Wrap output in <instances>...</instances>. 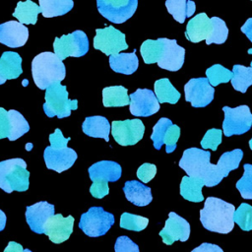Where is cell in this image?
<instances>
[{
  "mask_svg": "<svg viewBox=\"0 0 252 252\" xmlns=\"http://www.w3.org/2000/svg\"><path fill=\"white\" fill-rule=\"evenodd\" d=\"M159 235L162 238L163 243L166 245H171L176 240L184 242L189 238L190 224L185 219L181 218L176 213L170 212Z\"/></svg>",
  "mask_w": 252,
  "mask_h": 252,
  "instance_id": "cell-17",
  "label": "cell"
},
{
  "mask_svg": "<svg viewBox=\"0 0 252 252\" xmlns=\"http://www.w3.org/2000/svg\"><path fill=\"white\" fill-rule=\"evenodd\" d=\"M102 102L105 107H120L130 104L127 89L122 86L104 88L102 90Z\"/></svg>",
  "mask_w": 252,
  "mask_h": 252,
  "instance_id": "cell-26",
  "label": "cell"
},
{
  "mask_svg": "<svg viewBox=\"0 0 252 252\" xmlns=\"http://www.w3.org/2000/svg\"><path fill=\"white\" fill-rule=\"evenodd\" d=\"M69 141H70V138H64V136L59 128H56L55 132L49 135L50 147H52L54 149H61V148L67 147V144Z\"/></svg>",
  "mask_w": 252,
  "mask_h": 252,
  "instance_id": "cell-45",
  "label": "cell"
},
{
  "mask_svg": "<svg viewBox=\"0 0 252 252\" xmlns=\"http://www.w3.org/2000/svg\"><path fill=\"white\" fill-rule=\"evenodd\" d=\"M165 7L178 23H184L187 17L193 16L196 5L191 0H166Z\"/></svg>",
  "mask_w": 252,
  "mask_h": 252,
  "instance_id": "cell-28",
  "label": "cell"
},
{
  "mask_svg": "<svg viewBox=\"0 0 252 252\" xmlns=\"http://www.w3.org/2000/svg\"><path fill=\"white\" fill-rule=\"evenodd\" d=\"M74 217L68 216L64 218L61 214L53 215L49 218L43 227V233L46 234L49 240L59 244L67 240L73 232Z\"/></svg>",
  "mask_w": 252,
  "mask_h": 252,
  "instance_id": "cell-18",
  "label": "cell"
},
{
  "mask_svg": "<svg viewBox=\"0 0 252 252\" xmlns=\"http://www.w3.org/2000/svg\"><path fill=\"white\" fill-rule=\"evenodd\" d=\"M157 173V166L153 163H143L137 170V177L144 183L151 181Z\"/></svg>",
  "mask_w": 252,
  "mask_h": 252,
  "instance_id": "cell-44",
  "label": "cell"
},
{
  "mask_svg": "<svg viewBox=\"0 0 252 252\" xmlns=\"http://www.w3.org/2000/svg\"><path fill=\"white\" fill-rule=\"evenodd\" d=\"M28 38L29 30L22 23L9 21L0 25V42L8 47H21Z\"/></svg>",
  "mask_w": 252,
  "mask_h": 252,
  "instance_id": "cell-21",
  "label": "cell"
},
{
  "mask_svg": "<svg viewBox=\"0 0 252 252\" xmlns=\"http://www.w3.org/2000/svg\"><path fill=\"white\" fill-rule=\"evenodd\" d=\"M39 13H41L40 7L32 0H27L25 2L19 1L17 3L13 16L22 24L34 25L37 21V15Z\"/></svg>",
  "mask_w": 252,
  "mask_h": 252,
  "instance_id": "cell-29",
  "label": "cell"
},
{
  "mask_svg": "<svg viewBox=\"0 0 252 252\" xmlns=\"http://www.w3.org/2000/svg\"><path fill=\"white\" fill-rule=\"evenodd\" d=\"M4 252H32L29 249H24L23 246L15 241H10L5 248Z\"/></svg>",
  "mask_w": 252,
  "mask_h": 252,
  "instance_id": "cell-47",
  "label": "cell"
},
{
  "mask_svg": "<svg viewBox=\"0 0 252 252\" xmlns=\"http://www.w3.org/2000/svg\"><path fill=\"white\" fill-rule=\"evenodd\" d=\"M110 68L116 73L125 75L133 74L139 66V59L136 50L131 53H118L109 56Z\"/></svg>",
  "mask_w": 252,
  "mask_h": 252,
  "instance_id": "cell-25",
  "label": "cell"
},
{
  "mask_svg": "<svg viewBox=\"0 0 252 252\" xmlns=\"http://www.w3.org/2000/svg\"><path fill=\"white\" fill-rule=\"evenodd\" d=\"M13 127V113L11 110H6L0 107V139L10 138Z\"/></svg>",
  "mask_w": 252,
  "mask_h": 252,
  "instance_id": "cell-41",
  "label": "cell"
},
{
  "mask_svg": "<svg viewBox=\"0 0 252 252\" xmlns=\"http://www.w3.org/2000/svg\"><path fill=\"white\" fill-rule=\"evenodd\" d=\"M179 136L180 128L175 124H171L167 128L163 138V144H165V152L167 154L172 153L176 149V143L178 141Z\"/></svg>",
  "mask_w": 252,
  "mask_h": 252,
  "instance_id": "cell-42",
  "label": "cell"
},
{
  "mask_svg": "<svg viewBox=\"0 0 252 252\" xmlns=\"http://www.w3.org/2000/svg\"><path fill=\"white\" fill-rule=\"evenodd\" d=\"M172 124L171 120L165 117H161L154 126L151 139L153 140L154 147L156 150H160L163 145V138L167 128Z\"/></svg>",
  "mask_w": 252,
  "mask_h": 252,
  "instance_id": "cell-38",
  "label": "cell"
},
{
  "mask_svg": "<svg viewBox=\"0 0 252 252\" xmlns=\"http://www.w3.org/2000/svg\"><path fill=\"white\" fill-rule=\"evenodd\" d=\"M249 147H250V149L252 150V139L249 141Z\"/></svg>",
  "mask_w": 252,
  "mask_h": 252,
  "instance_id": "cell-51",
  "label": "cell"
},
{
  "mask_svg": "<svg viewBox=\"0 0 252 252\" xmlns=\"http://www.w3.org/2000/svg\"><path fill=\"white\" fill-rule=\"evenodd\" d=\"M115 219L111 213L105 212L101 207H91L81 216L79 227L91 237L104 235L114 224Z\"/></svg>",
  "mask_w": 252,
  "mask_h": 252,
  "instance_id": "cell-9",
  "label": "cell"
},
{
  "mask_svg": "<svg viewBox=\"0 0 252 252\" xmlns=\"http://www.w3.org/2000/svg\"><path fill=\"white\" fill-rule=\"evenodd\" d=\"M241 32L248 37V39L252 42V18H249L245 24L241 27Z\"/></svg>",
  "mask_w": 252,
  "mask_h": 252,
  "instance_id": "cell-48",
  "label": "cell"
},
{
  "mask_svg": "<svg viewBox=\"0 0 252 252\" xmlns=\"http://www.w3.org/2000/svg\"><path fill=\"white\" fill-rule=\"evenodd\" d=\"M221 135H222V132L220 129H217V128L209 129L201 141L202 148L216 151L218 149V146L221 143Z\"/></svg>",
  "mask_w": 252,
  "mask_h": 252,
  "instance_id": "cell-40",
  "label": "cell"
},
{
  "mask_svg": "<svg viewBox=\"0 0 252 252\" xmlns=\"http://www.w3.org/2000/svg\"><path fill=\"white\" fill-rule=\"evenodd\" d=\"M43 158L48 169H52L60 173L69 169L76 161L78 156L71 148L65 147L61 149H54L49 146L45 148Z\"/></svg>",
  "mask_w": 252,
  "mask_h": 252,
  "instance_id": "cell-19",
  "label": "cell"
},
{
  "mask_svg": "<svg viewBox=\"0 0 252 252\" xmlns=\"http://www.w3.org/2000/svg\"><path fill=\"white\" fill-rule=\"evenodd\" d=\"M211 153L198 148H190L183 152L179 160V166L184 169L188 176L200 178L205 186L213 187L221 180L217 164L210 162Z\"/></svg>",
  "mask_w": 252,
  "mask_h": 252,
  "instance_id": "cell-2",
  "label": "cell"
},
{
  "mask_svg": "<svg viewBox=\"0 0 252 252\" xmlns=\"http://www.w3.org/2000/svg\"><path fill=\"white\" fill-rule=\"evenodd\" d=\"M44 97L45 102L43 104V110L48 117H68L71 115V110L78 108V100H70L68 98L67 89L65 86H62L60 82L49 86L46 89Z\"/></svg>",
  "mask_w": 252,
  "mask_h": 252,
  "instance_id": "cell-8",
  "label": "cell"
},
{
  "mask_svg": "<svg viewBox=\"0 0 252 252\" xmlns=\"http://www.w3.org/2000/svg\"><path fill=\"white\" fill-rule=\"evenodd\" d=\"M242 157H243V152L240 149H235L230 152H225L220 156L217 163V166H218L220 175L221 176L222 179L226 177L231 170L236 169L239 166Z\"/></svg>",
  "mask_w": 252,
  "mask_h": 252,
  "instance_id": "cell-32",
  "label": "cell"
},
{
  "mask_svg": "<svg viewBox=\"0 0 252 252\" xmlns=\"http://www.w3.org/2000/svg\"><path fill=\"white\" fill-rule=\"evenodd\" d=\"M33 81L40 90H46L54 83L65 78V66L62 60L52 52H41L32 62Z\"/></svg>",
  "mask_w": 252,
  "mask_h": 252,
  "instance_id": "cell-5",
  "label": "cell"
},
{
  "mask_svg": "<svg viewBox=\"0 0 252 252\" xmlns=\"http://www.w3.org/2000/svg\"><path fill=\"white\" fill-rule=\"evenodd\" d=\"M155 94L159 103L168 102L175 104L180 98L179 92L171 85L167 78H162L155 82Z\"/></svg>",
  "mask_w": 252,
  "mask_h": 252,
  "instance_id": "cell-30",
  "label": "cell"
},
{
  "mask_svg": "<svg viewBox=\"0 0 252 252\" xmlns=\"http://www.w3.org/2000/svg\"><path fill=\"white\" fill-rule=\"evenodd\" d=\"M114 249L115 252H140L139 246L125 235L119 236L116 239Z\"/></svg>",
  "mask_w": 252,
  "mask_h": 252,
  "instance_id": "cell-43",
  "label": "cell"
},
{
  "mask_svg": "<svg viewBox=\"0 0 252 252\" xmlns=\"http://www.w3.org/2000/svg\"><path fill=\"white\" fill-rule=\"evenodd\" d=\"M222 110L224 112L222 130L226 137L241 135L251 128L252 113L247 105H240L235 108L223 106Z\"/></svg>",
  "mask_w": 252,
  "mask_h": 252,
  "instance_id": "cell-11",
  "label": "cell"
},
{
  "mask_svg": "<svg viewBox=\"0 0 252 252\" xmlns=\"http://www.w3.org/2000/svg\"><path fill=\"white\" fill-rule=\"evenodd\" d=\"M93 184L90 193L93 197L101 199L109 193L108 182L117 181L121 177V166L112 160H101L94 163L88 169Z\"/></svg>",
  "mask_w": 252,
  "mask_h": 252,
  "instance_id": "cell-7",
  "label": "cell"
},
{
  "mask_svg": "<svg viewBox=\"0 0 252 252\" xmlns=\"http://www.w3.org/2000/svg\"><path fill=\"white\" fill-rule=\"evenodd\" d=\"M233 77L230 80L232 87L241 93H245L252 85V67L234 65L232 68Z\"/></svg>",
  "mask_w": 252,
  "mask_h": 252,
  "instance_id": "cell-33",
  "label": "cell"
},
{
  "mask_svg": "<svg viewBox=\"0 0 252 252\" xmlns=\"http://www.w3.org/2000/svg\"><path fill=\"white\" fill-rule=\"evenodd\" d=\"M148 223L149 220L147 218L126 212L123 213L120 217V227L128 230L141 231L147 227Z\"/></svg>",
  "mask_w": 252,
  "mask_h": 252,
  "instance_id": "cell-36",
  "label": "cell"
},
{
  "mask_svg": "<svg viewBox=\"0 0 252 252\" xmlns=\"http://www.w3.org/2000/svg\"><path fill=\"white\" fill-rule=\"evenodd\" d=\"M234 211L232 204L216 197H208L200 211V220L206 229L226 234L233 229Z\"/></svg>",
  "mask_w": 252,
  "mask_h": 252,
  "instance_id": "cell-4",
  "label": "cell"
},
{
  "mask_svg": "<svg viewBox=\"0 0 252 252\" xmlns=\"http://www.w3.org/2000/svg\"><path fill=\"white\" fill-rule=\"evenodd\" d=\"M94 38V47L100 50L105 55L118 54L120 51L128 48L125 40V34L112 26L104 29H96Z\"/></svg>",
  "mask_w": 252,
  "mask_h": 252,
  "instance_id": "cell-13",
  "label": "cell"
},
{
  "mask_svg": "<svg viewBox=\"0 0 252 252\" xmlns=\"http://www.w3.org/2000/svg\"><path fill=\"white\" fill-rule=\"evenodd\" d=\"M6 225V215L0 210V231L5 228Z\"/></svg>",
  "mask_w": 252,
  "mask_h": 252,
  "instance_id": "cell-49",
  "label": "cell"
},
{
  "mask_svg": "<svg viewBox=\"0 0 252 252\" xmlns=\"http://www.w3.org/2000/svg\"><path fill=\"white\" fill-rule=\"evenodd\" d=\"M30 172L23 158H10L0 161V188L6 193L28 190Z\"/></svg>",
  "mask_w": 252,
  "mask_h": 252,
  "instance_id": "cell-6",
  "label": "cell"
},
{
  "mask_svg": "<svg viewBox=\"0 0 252 252\" xmlns=\"http://www.w3.org/2000/svg\"><path fill=\"white\" fill-rule=\"evenodd\" d=\"M54 53L64 60L69 56L81 57L89 51V40L83 31H75L61 37H55L53 42Z\"/></svg>",
  "mask_w": 252,
  "mask_h": 252,
  "instance_id": "cell-10",
  "label": "cell"
},
{
  "mask_svg": "<svg viewBox=\"0 0 252 252\" xmlns=\"http://www.w3.org/2000/svg\"><path fill=\"white\" fill-rule=\"evenodd\" d=\"M204 185V181L200 178L184 176L180 183V195L190 202H201L204 200L202 194Z\"/></svg>",
  "mask_w": 252,
  "mask_h": 252,
  "instance_id": "cell-27",
  "label": "cell"
},
{
  "mask_svg": "<svg viewBox=\"0 0 252 252\" xmlns=\"http://www.w3.org/2000/svg\"><path fill=\"white\" fill-rule=\"evenodd\" d=\"M130 112L134 116H151L159 110V102L153 91L138 89L130 94Z\"/></svg>",
  "mask_w": 252,
  "mask_h": 252,
  "instance_id": "cell-16",
  "label": "cell"
},
{
  "mask_svg": "<svg viewBox=\"0 0 252 252\" xmlns=\"http://www.w3.org/2000/svg\"><path fill=\"white\" fill-rule=\"evenodd\" d=\"M244 173L236 182V188L244 199H252V164L245 163L243 165Z\"/></svg>",
  "mask_w": 252,
  "mask_h": 252,
  "instance_id": "cell-37",
  "label": "cell"
},
{
  "mask_svg": "<svg viewBox=\"0 0 252 252\" xmlns=\"http://www.w3.org/2000/svg\"><path fill=\"white\" fill-rule=\"evenodd\" d=\"M123 191L126 199L138 207L147 206L153 200L151 188L137 180L126 181Z\"/></svg>",
  "mask_w": 252,
  "mask_h": 252,
  "instance_id": "cell-23",
  "label": "cell"
},
{
  "mask_svg": "<svg viewBox=\"0 0 252 252\" xmlns=\"http://www.w3.org/2000/svg\"><path fill=\"white\" fill-rule=\"evenodd\" d=\"M206 75L209 83L213 87H216L219 84L227 83L228 81H230L233 77V72L229 71L228 69L224 68L220 64H215L207 69Z\"/></svg>",
  "mask_w": 252,
  "mask_h": 252,
  "instance_id": "cell-34",
  "label": "cell"
},
{
  "mask_svg": "<svg viewBox=\"0 0 252 252\" xmlns=\"http://www.w3.org/2000/svg\"><path fill=\"white\" fill-rule=\"evenodd\" d=\"M138 6V0H96L101 16L114 24H122L130 19Z\"/></svg>",
  "mask_w": 252,
  "mask_h": 252,
  "instance_id": "cell-12",
  "label": "cell"
},
{
  "mask_svg": "<svg viewBox=\"0 0 252 252\" xmlns=\"http://www.w3.org/2000/svg\"><path fill=\"white\" fill-rule=\"evenodd\" d=\"M233 220L242 230H252V206L242 203L233 214Z\"/></svg>",
  "mask_w": 252,
  "mask_h": 252,
  "instance_id": "cell-35",
  "label": "cell"
},
{
  "mask_svg": "<svg viewBox=\"0 0 252 252\" xmlns=\"http://www.w3.org/2000/svg\"><path fill=\"white\" fill-rule=\"evenodd\" d=\"M83 132L94 138H102L106 142L109 141L110 124L104 116H89L86 117L82 125Z\"/></svg>",
  "mask_w": 252,
  "mask_h": 252,
  "instance_id": "cell-24",
  "label": "cell"
},
{
  "mask_svg": "<svg viewBox=\"0 0 252 252\" xmlns=\"http://www.w3.org/2000/svg\"><path fill=\"white\" fill-rule=\"evenodd\" d=\"M191 252H223L222 249L216 245V244H212V243H202L200 246L194 248Z\"/></svg>",
  "mask_w": 252,
  "mask_h": 252,
  "instance_id": "cell-46",
  "label": "cell"
},
{
  "mask_svg": "<svg viewBox=\"0 0 252 252\" xmlns=\"http://www.w3.org/2000/svg\"><path fill=\"white\" fill-rule=\"evenodd\" d=\"M13 113V127L12 133L9 138L10 141H16L18 138L22 137L30 130V125L25 117L17 110L12 109Z\"/></svg>",
  "mask_w": 252,
  "mask_h": 252,
  "instance_id": "cell-39",
  "label": "cell"
},
{
  "mask_svg": "<svg viewBox=\"0 0 252 252\" xmlns=\"http://www.w3.org/2000/svg\"><path fill=\"white\" fill-rule=\"evenodd\" d=\"M248 53H249V54H252V48L248 49ZM250 67H252V61H251V63H250Z\"/></svg>",
  "mask_w": 252,
  "mask_h": 252,
  "instance_id": "cell-50",
  "label": "cell"
},
{
  "mask_svg": "<svg viewBox=\"0 0 252 252\" xmlns=\"http://www.w3.org/2000/svg\"><path fill=\"white\" fill-rule=\"evenodd\" d=\"M140 52L146 64L158 63V67L171 72L178 71L184 63L185 49L175 39H147L142 43Z\"/></svg>",
  "mask_w": 252,
  "mask_h": 252,
  "instance_id": "cell-1",
  "label": "cell"
},
{
  "mask_svg": "<svg viewBox=\"0 0 252 252\" xmlns=\"http://www.w3.org/2000/svg\"><path fill=\"white\" fill-rule=\"evenodd\" d=\"M145 126L140 119L115 120L111 123V134L121 146H132L137 144L144 136Z\"/></svg>",
  "mask_w": 252,
  "mask_h": 252,
  "instance_id": "cell-14",
  "label": "cell"
},
{
  "mask_svg": "<svg viewBox=\"0 0 252 252\" xmlns=\"http://www.w3.org/2000/svg\"><path fill=\"white\" fill-rule=\"evenodd\" d=\"M23 73L22 58L17 52L5 51L0 58V85L18 78Z\"/></svg>",
  "mask_w": 252,
  "mask_h": 252,
  "instance_id": "cell-22",
  "label": "cell"
},
{
  "mask_svg": "<svg viewBox=\"0 0 252 252\" xmlns=\"http://www.w3.org/2000/svg\"><path fill=\"white\" fill-rule=\"evenodd\" d=\"M184 93L193 107H205L213 100L215 90L207 78H193L184 86Z\"/></svg>",
  "mask_w": 252,
  "mask_h": 252,
  "instance_id": "cell-15",
  "label": "cell"
},
{
  "mask_svg": "<svg viewBox=\"0 0 252 252\" xmlns=\"http://www.w3.org/2000/svg\"><path fill=\"white\" fill-rule=\"evenodd\" d=\"M42 16L45 18L62 16L72 10L73 0H38Z\"/></svg>",
  "mask_w": 252,
  "mask_h": 252,
  "instance_id": "cell-31",
  "label": "cell"
},
{
  "mask_svg": "<svg viewBox=\"0 0 252 252\" xmlns=\"http://www.w3.org/2000/svg\"><path fill=\"white\" fill-rule=\"evenodd\" d=\"M26 220L30 228L35 233H43V227L54 215V206L46 201L37 202L26 208Z\"/></svg>",
  "mask_w": 252,
  "mask_h": 252,
  "instance_id": "cell-20",
  "label": "cell"
},
{
  "mask_svg": "<svg viewBox=\"0 0 252 252\" xmlns=\"http://www.w3.org/2000/svg\"><path fill=\"white\" fill-rule=\"evenodd\" d=\"M185 35L195 43L206 40L207 44H221L227 38L228 29L223 20L218 17L210 19L206 13H200L188 22Z\"/></svg>",
  "mask_w": 252,
  "mask_h": 252,
  "instance_id": "cell-3",
  "label": "cell"
}]
</instances>
